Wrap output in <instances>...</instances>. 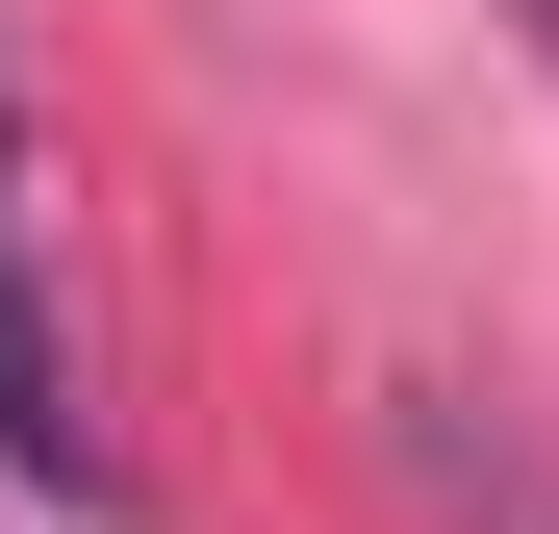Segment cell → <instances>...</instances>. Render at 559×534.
Returning a JSON list of instances; mask_svg holds the SVG:
<instances>
[{
	"mask_svg": "<svg viewBox=\"0 0 559 534\" xmlns=\"http://www.w3.org/2000/svg\"><path fill=\"white\" fill-rule=\"evenodd\" d=\"M0 459L51 509H128L103 407H76V331H51V178H26V76H0Z\"/></svg>",
	"mask_w": 559,
	"mask_h": 534,
	"instance_id": "cell-1",
	"label": "cell"
},
{
	"mask_svg": "<svg viewBox=\"0 0 559 534\" xmlns=\"http://www.w3.org/2000/svg\"><path fill=\"white\" fill-rule=\"evenodd\" d=\"M457 509H484V534H559V484H534V459H457Z\"/></svg>",
	"mask_w": 559,
	"mask_h": 534,
	"instance_id": "cell-2",
	"label": "cell"
},
{
	"mask_svg": "<svg viewBox=\"0 0 559 534\" xmlns=\"http://www.w3.org/2000/svg\"><path fill=\"white\" fill-rule=\"evenodd\" d=\"M534 51H559V0H534Z\"/></svg>",
	"mask_w": 559,
	"mask_h": 534,
	"instance_id": "cell-3",
	"label": "cell"
}]
</instances>
